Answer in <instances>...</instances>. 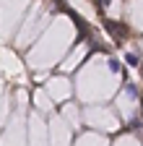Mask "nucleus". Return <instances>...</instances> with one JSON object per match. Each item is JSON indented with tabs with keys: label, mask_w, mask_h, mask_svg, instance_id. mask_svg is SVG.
I'll return each mask as SVG.
<instances>
[{
	"label": "nucleus",
	"mask_w": 143,
	"mask_h": 146,
	"mask_svg": "<svg viewBox=\"0 0 143 146\" xmlns=\"http://www.w3.org/2000/svg\"><path fill=\"white\" fill-rule=\"evenodd\" d=\"M104 26H107V31H112L115 39H125V36H128L125 24H117V21H112V18H104Z\"/></svg>",
	"instance_id": "obj_1"
},
{
	"label": "nucleus",
	"mask_w": 143,
	"mask_h": 146,
	"mask_svg": "<svg viewBox=\"0 0 143 146\" xmlns=\"http://www.w3.org/2000/svg\"><path fill=\"white\" fill-rule=\"evenodd\" d=\"M94 3H96V8H99V11H104L107 5H109V3H112V0H94Z\"/></svg>",
	"instance_id": "obj_2"
},
{
	"label": "nucleus",
	"mask_w": 143,
	"mask_h": 146,
	"mask_svg": "<svg viewBox=\"0 0 143 146\" xmlns=\"http://www.w3.org/2000/svg\"><path fill=\"white\" fill-rule=\"evenodd\" d=\"M128 63H130V65H138V55H133V52H128Z\"/></svg>",
	"instance_id": "obj_3"
}]
</instances>
